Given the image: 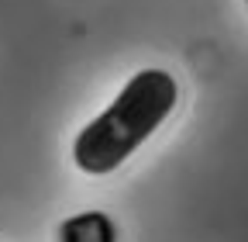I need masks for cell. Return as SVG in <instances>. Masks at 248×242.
Listing matches in <instances>:
<instances>
[{
    "mask_svg": "<svg viewBox=\"0 0 248 242\" xmlns=\"http://www.w3.org/2000/svg\"><path fill=\"white\" fill-rule=\"evenodd\" d=\"M179 86L166 69H141L124 83L114 104L76 135L73 159L83 173H110L172 114Z\"/></svg>",
    "mask_w": 248,
    "mask_h": 242,
    "instance_id": "cell-1",
    "label": "cell"
},
{
    "mask_svg": "<svg viewBox=\"0 0 248 242\" xmlns=\"http://www.w3.org/2000/svg\"><path fill=\"white\" fill-rule=\"evenodd\" d=\"M114 222L104 211H83L62 222L59 228V242H114Z\"/></svg>",
    "mask_w": 248,
    "mask_h": 242,
    "instance_id": "cell-2",
    "label": "cell"
}]
</instances>
